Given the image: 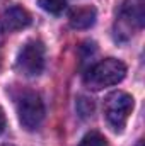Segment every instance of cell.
<instances>
[{"mask_svg":"<svg viewBox=\"0 0 145 146\" xmlns=\"http://www.w3.org/2000/svg\"><path fill=\"white\" fill-rule=\"evenodd\" d=\"M79 146H106V138L97 131H89L80 139Z\"/></svg>","mask_w":145,"mask_h":146,"instance_id":"obj_9","label":"cell"},{"mask_svg":"<svg viewBox=\"0 0 145 146\" xmlns=\"http://www.w3.org/2000/svg\"><path fill=\"white\" fill-rule=\"evenodd\" d=\"M31 22H33L31 14L24 7H19V5L7 9L3 12V17H2V27L9 33L26 29L28 26H31Z\"/></svg>","mask_w":145,"mask_h":146,"instance_id":"obj_6","label":"cell"},{"mask_svg":"<svg viewBox=\"0 0 145 146\" xmlns=\"http://www.w3.org/2000/svg\"><path fill=\"white\" fill-rule=\"evenodd\" d=\"M145 0H125L121 12L114 24V36L119 41H126L133 36L137 29L144 27Z\"/></svg>","mask_w":145,"mask_h":146,"instance_id":"obj_2","label":"cell"},{"mask_svg":"<svg viewBox=\"0 0 145 146\" xmlns=\"http://www.w3.org/2000/svg\"><path fill=\"white\" fill-rule=\"evenodd\" d=\"M0 146H14V145H0Z\"/></svg>","mask_w":145,"mask_h":146,"instance_id":"obj_12","label":"cell"},{"mask_svg":"<svg viewBox=\"0 0 145 146\" xmlns=\"http://www.w3.org/2000/svg\"><path fill=\"white\" fill-rule=\"evenodd\" d=\"M38 5L53 15H60L67 9V0H38Z\"/></svg>","mask_w":145,"mask_h":146,"instance_id":"obj_8","label":"cell"},{"mask_svg":"<svg viewBox=\"0 0 145 146\" xmlns=\"http://www.w3.org/2000/svg\"><path fill=\"white\" fill-rule=\"evenodd\" d=\"M17 117L26 131H36L44 121V104L39 94L28 90L17 99Z\"/></svg>","mask_w":145,"mask_h":146,"instance_id":"obj_3","label":"cell"},{"mask_svg":"<svg viewBox=\"0 0 145 146\" xmlns=\"http://www.w3.org/2000/svg\"><path fill=\"white\" fill-rule=\"evenodd\" d=\"M5 124H7V121H5V114H3V110L0 107V134L3 133V129H5Z\"/></svg>","mask_w":145,"mask_h":146,"instance_id":"obj_11","label":"cell"},{"mask_svg":"<svg viewBox=\"0 0 145 146\" xmlns=\"http://www.w3.org/2000/svg\"><path fill=\"white\" fill-rule=\"evenodd\" d=\"M77 112L80 114V117H91L92 114H94V102H92V99H89V97H84V95H80L79 99H77Z\"/></svg>","mask_w":145,"mask_h":146,"instance_id":"obj_10","label":"cell"},{"mask_svg":"<svg viewBox=\"0 0 145 146\" xmlns=\"http://www.w3.org/2000/svg\"><path fill=\"white\" fill-rule=\"evenodd\" d=\"M0 34H2V24H0Z\"/></svg>","mask_w":145,"mask_h":146,"instance_id":"obj_14","label":"cell"},{"mask_svg":"<svg viewBox=\"0 0 145 146\" xmlns=\"http://www.w3.org/2000/svg\"><path fill=\"white\" fill-rule=\"evenodd\" d=\"M125 76L126 65L116 58H106L87 70L84 75V83L91 90H103L106 87L119 83Z\"/></svg>","mask_w":145,"mask_h":146,"instance_id":"obj_1","label":"cell"},{"mask_svg":"<svg viewBox=\"0 0 145 146\" xmlns=\"http://www.w3.org/2000/svg\"><path fill=\"white\" fill-rule=\"evenodd\" d=\"M15 68L24 76L41 75L44 70V44L38 39L28 41L17 54Z\"/></svg>","mask_w":145,"mask_h":146,"instance_id":"obj_5","label":"cell"},{"mask_svg":"<svg viewBox=\"0 0 145 146\" xmlns=\"http://www.w3.org/2000/svg\"><path fill=\"white\" fill-rule=\"evenodd\" d=\"M133 97L126 92H113L104 100V115L108 124L114 131H123L126 121L133 110Z\"/></svg>","mask_w":145,"mask_h":146,"instance_id":"obj_4","label":"cell"},{"mask_svg":"<svg viewBox=\"0 0 145 146\" xmlns=\"http://www.w3.org/2000/svg\"><path fill=\"white\" fill-rule=\"evenodd\" d=\"M96 19L97 12L94 7H79L68 15V22L73 29H89L91 26H94Z\"/></svg>","mask_w":145,"mask_h":146,"instance_id":"obj_7","label":"cell"},{"mask_svg":"<svg viewBox=\"0 0 145 146\" xmlns=\"http://www.w3.org/2000/svg\"><path fill=\"white\" fill-rule=\"evenodd\" d=\"M0 66H2V56H0Z\"/></svg>","mask_w":145,"mask_h":146,"instance_id":"obj_13","label":"cell"}]
</instances>
